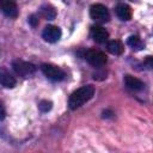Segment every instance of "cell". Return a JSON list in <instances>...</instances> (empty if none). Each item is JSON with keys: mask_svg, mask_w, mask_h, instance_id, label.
<instances>
[{"mask_svg": "<svg viewBox=\"0 0 153 153\" xmlns=\"http://www.w3.org/2000/svg\"><path fill=\"white\" fill-rule=\"evenodd\" d=\"M94 94V87L92 85H85L81 86L80 88L75 90L69 99H68V106L71 110H75L78 108H80L81 105H84L86 102H88Z\"/></svg>", "mask_w": 153, "mask_h": 153, "instance_id": "obj_1", "label": "cell"}, {"mask_svg": "<svg viewBox=\"0 0 153 153\" xmlns=\"http://www.w3.org/2000/svg\"><path fill=\"white\" fill-rule=\"evenodd\" d=\"M84 57L93 67H102L108 61L106 55L103 51L96 50V49H88V50H86L85 54H84Z\"/></svg>", "mask_w": 153, "mask_h": 153, "instance_id": "obj_2", "label": "cell"}, {"mask_svg": "<svg viewBox=\"0 0 153 153\" xmlns=\"http://www.w3.org/2000/svg\"><path fill=\"white\" fill-rule=\"evenodd\" d=\"M90 16L93 20L100 22V23H106L110 19V13L106 6L102 4H94L90 8Z\"/></svg>", "mask_w": 153, "mask_h": 153, "instance_id": "obj_3", "label": "cell"}, {"mask_svg": "<svg viewBox=\"0 0 153 153\" xmlns=\"http://www.w3.org/2000/svg\"><path fill=\"white\" fill-rule=\"evenodd\" d=\"M41 69H42L43 74H44L48 79L54 80V81H61V80H63L65 76H66L65 72H63L60 67L54 66V65H50V63H43L42 67H41Z\"/></svg>", "mask_w": 153, "mask_h": 153, "instance_id": "obj_4", "label": "cell"}, {"mask_svg": "<svg viewBox=\"0 0 153 153\" xmlns=\"http://www.w3.org/2000/svg\"><path fill=\"white\" fill-rule=\"evenodd\" d=\"M12 68L13 71L19 74V75H31L36 72V66L31 62L22 61V60H16L12 62Z\"/></svg>", "mask_w": 153, "mask_h": 153, "instance_id": "obj_5", "label": "cell"}, {"mask_svg": "<svg viewBox=\"0 0 153 153\" xmlns=\"http://www.w3.org/2000/svg\"><path fill=\"white\" fill-rule=\"evenodd\" d=\"M61 29L59 26L55 25H48L44 27L43 32H42V37L44 38V41L49 42V43H55L61 38Z\"/></svg>", "mask_w": 153, "mask_h": 153, "instance_id": "obj_6", "label": "cell"}, {"mask_svg": "<svg viewBox=\"0 0 153 153\" xmlns=\"http://www.w3.org/2000/svg\"><path fill=\"white\" fill-rule=\"evenodd\" d=\"M91 37L97 43H105L109 39V32L100 25H93L91 27Z\"/></svg>", "mask_w": 153, "mask_h": 153, "instance_id": "obj_7", "label": "cell"}, {"mask_svg": "<svg viewBox=\"0 0 153 153\" xmlns=\"http://www.w3.org/2000/svg\"><path fill=\"white\" fill-rule=\"evenodd\" d=\"M0 6H1V10L5 16H7L10 18L18 17V7L13 0H0Z\"/></svg>", "mask_w": 153, "mask_h": 153, "instance_id": "obj_8", "label": "cell"}, {"mask_svg": "<svg viewBox=\"0 0 153 153\" xmlns=\"http://www.w3.org/2000/svg\"><path fill=\"white\" fill-rule=\"evenodd\" d=\"M123 81H124V85H126L129 90H131V91H141V90H143V87H145L143 82H142L140 79H137V78H135V76H133V75H129V74L124 75Z\"/></svg>", "mask_w": 153, "mask_h": 153, "instance_id": "obj_9", "label": "cell"}, {"mask_svg": "<svg viewBox=\"0 0 153 153\" xmlns=\"http://www.w3.org/2000/svg\"><path fill=\"white\" fill-rule=\"evenodd\" d=\"M0 82L5 88H13L17 84V80L13 75H11L8 72L6 71H1L0 72Z\"/></svg>", "mask_w": 153, "mask_h": 153, "instance_id": "obj_10", "label": "cell"}, {"mask_svg": "<svg viewBox=\"0 0 153 153\" xmlns=\"http://www.w3.org/2000/svg\"><path fill=\"white\" fill-rule=\"evenodd\" d=\"M116 14L121 20H129L131 18V8L126 4H120L116 7Z\"/></svg>", "mask_w": 153, "mask_h": 153, "instance_id": "obj_11", "label": "cell"}, {"mask_svg": "<svg viewBox=\"0 0 153 153\" xmlns=\"http://www.w3.org/2000/svg\"><path fill=\"white\" fill-rule=\"evenodd\" d=\"M106 48H108L109 53H111L112 55H121L123 53V50H124L122 42L118 41V39H111V41H109L108 44H106Z\"/></svg>", "mask_w": 153, "mask_h": 153, "instance_id": "obj_12", "label": "cell"}, {"mask_svg": "<svg viewBox=\"0 0 153 153\" xmlns=\"http://www.w3.org/2000/svg\"><path fill=\"white\" fill-rule=\"evenodd\" d=\"M39 13H41V16H42L44 19H48V20H53V19H55V17H56V11H55V8H54L53 6H50V5H44V6H42L41 10H39Z\"/></svg>", "mask_w": 153, "mask_h": 153, "instance_id": "obj_13", "label": "cell"}, {"mask_svg": "<svg viewBox=\"0 0 153 153\" xmlns=\"http://www.w3.org/2000/svg\"><path fill=\"white\" fill-rule=\"evenodd\" d=\"M127 44L131 49H134V50H141V49L145 48V44L142 43V41L140 39V37H137V36H130L128 38V41H127Z\"/></svg>", "mask_w": 153, "mask_h": 153, "instance_id": "obj_14", "label": "cell"}, {"mask_svg": "<svg viewBox=\"0 0 153 153\" xmlns=\"http://www.w3.org/2000/svg\"><path fill=\"white\" fill-rule=\"evenodd\" d=\"M53 108V103L50 100H41L38 103V109L42 111V112H48L50 109Z\"/></svg>", "mask_w": 153, "mask_h": 153, "instance_id": "obj_15", "label": "cell"}, {"mask_svg": "<svg viewBox=\"0 0 153 153\" xmlns=\"http://www.w3.org/2000/svg\"><path fill=\"white\" fill-rule=\"evenodd\" d=\"M27 22H29V24H30L31 26H37V24H38V18H37L35 14H32V16L29 17Z\"/></svg>", "mask_w": 153, "mask_h": 153, "instance_id": "obj_16", "label": "cell"}, {"mask_svg": "<svg viewBox=\"0 0 153 153\" xmlns=\"http://www.w3.org/2000/svg\"><path fill=\"white\" fill-rule=\"evenodd\" d=\"M145 63H146L149 68H153V56H147L146 60H145Z\"/></svg>", "mask_w": 153, "mask_h": 153, "instance_id": "obj_17", "label": "cell"}, {"mask_svg": "<svg viewBox=\"0 0 153 153\" xmlns=\"http://www.w3.org/2000/svg\"><path fill=\"white\" fill-rule=\"evenodd\" d=\"M112 115H114V112L110 111V110H105V111H103V117H105V118H109V117H111Z\"/></svg>", "mask_w": 153, "mask_h": 153, "instance_id": "obj_18", "label": "cell"}, {"mask_svg": "<svg viewBox=\"0 0 153 153\" xmlns=\"http://www.w3.org/2000/svg\"><path fill=\"white\" fill-rule=\"evenodd\" d=\"M5 118V109H4V105H1V121Z\"/></svg>", "mask_w": 153, "mask_h": 153, "instance_id": "obj_19", "label": "cell"}]
</instances>
